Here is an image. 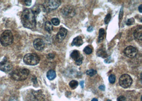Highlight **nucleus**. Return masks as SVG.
I'll list each match as a JSON object with an SVG mask.
<instances>
[{
    "label": "nucleus",
    "instance_id": "obj_1",
    "mask_svg": "<svg viewBox=\"0 0 142 101\" xmlns=\"http://www.w3.org/2000/svg\"><path fill=\"white\" fill-rule=\"evenodd\" d=\"M21 20L25 28L34 29L36 26V19L34 12L30 9H26L23 11Z\"/></svg>",
    "mask_w": 142,
    "mask_h": 101
},
{
    "label": "nucleus",
    "instance_id": "obj_2",
    "mask_svg": "<svg viewBox=\"0 0 142 101\" xmlns=\"http://www.w3.org/2000/svg\"><path fill=\"white\" fill-rule=\"evenodd\" d=\"M29 74V70L27 69H18L12 71L11 73V77L17 81L24 80L28 77Z\"/></svg>",
    "mask_w": 142,
    "mask_h": 101
},
{
    "label": "nucleus",
    "instance_id": "obj_3",
    "mask_svg": "<svg viewBox=\"0 0 142 101\" xmlns=\"http://www.w3.org/2000/svg\"><path fill=\"white\" fill-rule=\"evenodd\" d=\"M13 42V35L11 31L9 30H5L2 34L0 37V42L4 46L11 45Z\"/></svg>",
    "mask_w": 142,
    "mask_h": 101
},
{
    "label": "nucleus",
    "instance_id": "obj_4",
    "mask_svg": "<svg viewBox=\"0 0 142 101\" xmlns=\"http://www.w3.org/2000/svg\"><path fill=\"white\" fill-rule=\"evenodd\" d=\"M28 101H45V97L42 90H32L27 96Z\"/></svg>",
    "mask_w": 142,
    "mask_h": 101
},
{
    "label": "nucleus",
    "instance_id": "obj_5",
    "mask_svg": "<svg viewBox=\"0 0 142 101\" xmlns=\"http://www.w3.org/2000/svg\"><path fill=\"white\" fill-rule=\"evenodd\" d=\"M40 61L39 56L35 53L27 54L24 58V61L27 65L35 66L39 64Z\"/></svg>",
    "mask_w": 142,
    "mask_h": 101
},
{
    "label": "nucleus",
    "instance_id": "obj_6",
    "mask_svg": "<svg viewBox=\"0 0 142 101\" xmlns=\"http://www.w3.org/2000/svg\"><path fill=\"white\" fill-rule=\"evenodd\" d=\"M61 2L59 0H49L46 1L43 4V7L46 11H51L58 8L61 5Z\"/></svg>",
    "mask_w": 142,
    "mask_h": 101
},
{
    "label": "nucleus",
    "instance_id": "obj_7",
    "mask_svg": "<svg viewBox=\"0 0 142 101\" xmlns=\"http://www.w3.org/2000/svg\"><path fill=\"white\" fill-rule=\"evenodd\" d=\"M120 85L124 88L130 87L133 83V79L128 74H124L120 77L119 80Z\"/></svg>",
    "mask_w": 142,
    "mask_h": 101
},
{
    "label": "nucleus",
    "instance_id": "obj_8",
    "mask_svg": "<svg viewBox=\"0 0 142 101\" xmlns=\"http://www.w3.org/2000/svg\"><path fill=\"white\" fill-rule=\"evenodd\" d=\"M61 13L65 18H71L75 15V10L71 6H66L61 10Z\"/></svg>",
    "mask_w": 142,
    "mask_h": 101
},
{
    "label": "nucleus",
    "instance_id": "obj_9",
    "mask_svg": "<svg viewBox=\"0 0 142 101\" xmlns=\"http://www.w3.org/2000/svg\"><path fill=\"white\" fill-rule=\"evenodd\" d=\"M12 64L9 60L5 59L0 62V70L5 72H9L12 69Z\"/></svg>",
    "mask_w": 142,
    "mask_h": 101
},
{
    "label": "nucleus",
    "instance_id": "obj_10",
    "mask_svg": "<svg viewBox=\"0 0 142 101\" xmlns=\"http://www.w3.org/2000/svg\"><path fill=\"white\" fill-rule=\"evenodd\" d=\"M124 53L127 57L133 58L135 57L138 53V50L136 48L132 46H129L124 50Z\"/></svg>",
    "mask_w": 142,
    "mask_h": 101
},
{
    "label": "nucleus",
    "instance_id": "obj_11",
    "mask_svg": "<svg viewBox=\"0 0 142 101\" xmlns=\"http://www.w3.org/2000/svg\"><path fill=\"white\" fill-rule=\"evenodd\" d=\"M67 30L63 27H61L59 29L58 33L56 35V39L59 42H61L65 38L67 34Z\"/></svg>",
    "mask_w": 142,
    "mask_h": 101
},
{
    "label": "nucleus",
    "instance_id": "obj_12",
    "mask_svg": "<svg viewBox=\"0 0 142 101\" xmlns=\"http://www.w3.org/2000/svg\"><path fill=\"white\" fill-rule=\"evenodd\" d=\"M34 47L38 50H42L45 47V44L43 41L40 38H37L34 40L33 43Z\"/></svg>",
    "mask_w": 142,
    "mask_h": 101
},
{
    "label": "nucleus",
    "instance_id": "obj_13",
    "mask_svg": "<svg viewBox=\"0 0 142 101\" xmlns=\"http://www.w3.org/2000/svg\"><path fill=\"white\" fill-rule=\"evenodd\" d=\"M133 36L136 39L141 41L142 39V26H138L133 31Z\"/></svg>",
    "mask_w": 142,
    "mask_h": 101
},
{
    "label": "nucleus",
    "instance_id": "obj_14",
    "mask_svg": "<svg viewBox=\"0 0 142 101\" xmlns=\"http://www.w3.org/2000/svg\"><path fill=\"white\" fill-rule=\"evenodd\" d=\"M82 44H83V41H82V38L80 36H78L73 39L71 45L73 46L75 45L76 46H80Z\"/></svg>",
    "mask_w": 142,
    "mask_h": 101
},
{
    "label": "nucleus",
    "instance_id": "obj_15",
    "mask_svg": "<svg viewBox=\"0 0 142 101\" xmlns=\"http://www.w3.org/2000/svg\"><path fill=\"white\" fill-rule=\"evenodd\" d=\"M56 72L53 70H50L47 73V78L50 80H52L56 78Z\"/></svg>",
    "mask_w": 142,
    "mask_h": 101
},
{
    "label": "nucleus",
    "instance_id": "obj_16",
    "mask_svg": "<svg viewBox=\"0 0 142 101\" xmlns=\"http://www.w3.org/2000/svg\"><path fill=\"white\" fill-rule=\"evenodd\" d=\"M45 29L49 33H51L53 30V26L51 22L47 21L45 23Z\"/></svg>",
    "mask_w": 142,
    "mask_h": 101
},
{
    "label": "nucleus",
    "instance_id": "obj_17",
    "mask_svg": "<svg viewBox=\"0 0 142 101\" xmlns=\"http://www.w3.org/2000/svg\"><path fill=\"white\" fill-rule=\"evenodd\" d=\"M105 35V31L103 28H101L99 30V42H101L104 39Z\"/></svg>",
    "mask_w": 142,
    "mask_h": 101
},
{
    "label": "nucleus",
    "instance_id": "obj_18",
    "mask_svg": "<svg viewBox=\"0 0 142 101\" xmlns=\"http://www.w3.org/2000/svg\"><path fill=\"white\" fill-rule=\"evenodd\" d=\"M97 55L99 57H102L103 58H105L108 57L107 53L105 50L102 49H99L97 52Z\"/></svg>",
    "mask_w": 142,
    "mask_h": 101
},
{
    "label": "nucleus",
    "instance_id": "obj_19",
    "mask_svg": "<svg viewBox=\"0 0 142 101\" xmlns=\"http://www.w3.org/2000/svg\"><path fill=\"white\" fill-rule=\"evenodd\" d=\"M80 54L79 52L77 50H73V51L72 52V53H71V57L75 61L77 60L80 57Z\"/></svg>",
    "mask_w": 142,
    "mask_h": 101
},
{
    "label": "nucleus",
    "instance_id": "obj_20",
    "mask_svg": "<svg viewBox=\"0 0 142 101\" xmlns=\"http://www.w3.org/2000/svg\"><path fill=\"white\" fill-rule=\"evenodd\" d=\"M78 86V83L76 80H72L69 83V86L72 89H75Z\"/></svg>",
    "mask_w": 142,
    "mask_h": 101
},
{
    "label": "nucleus",
    "instance_id": "obj_21",
    "mask_svg": "<svg viewBox=\"0 0 142 101\" xmlns=\"http://www.w3.org/2000/svg\"><path fill=\"white\" fill-rule=\"evenodd\" d=\"M97 71L95 70H94V69H90V70H88L86 71V74L91 77L95 75Z\"/></svg>",
    "mask_w": 142,
    "mask_h": 101
},
{
    "label": "nucleus",
    "instance_id": "obj_22",
    "mask_svg": "<svg viewBox=\"0 0 142 101\" xmlns=\"http://www.w3.org/2000/svg\"><path fill=\"white\" fill-rule=\"evenodd\" d=\"M84 51L85 53L87 54H90L92 53L93 52V50L91 47H90V46H87L86 47H85Z\"/></svg>",
    "mask_w": 142,
    "mask_h": 101
},
{
    "label": "nucleus",
    "instance_id": "obj_23",
    "mask_svg": "<svg viewBox=\"0 0 142 101\" xmlns=\"http://www.w3.org/2000/svg\"><path fill=\"white\" fill-rule=\"evenodd\" d=\"M60 20H59V19L56 18H54L52 19V23L53 25H54V26H58V25L60 24Z\"/></svg>",
    "mask_w": 142,
    "mask_h": 101
},
{
    "label": "nucleus",
    "instance_id": "obj_24",
    "mask_svg": "<svg viewBox=\"0 0 142 101\" xmlns=\"http://www.w3.org/2000/svg\"><path fill=\"white\" fill-rule=\"evenodd\" d=\"M109 81L111 84H113L116 81V76L114 75H111L109 77Z\"/></svg>",
    "mask_w": 142,
    "mask_h": 101
},
{
    "label": "nucleus",
    "instance_id": "obj_25",
    "mask_svg": "<svg viewBox=\"0 0 142 101\" xmlns=\"http://www.w3.org/2000/svg\"><path fill=\"white\" fill-rule=\"evenodd\" d=\"M82 60H83V57H82V55H80V57L78 58L77 60L75 61L76 64H77V66H80V65H81L82 62Z\"/></svg>",
    "mask_w": 142,
    "mask_h": 101
},
{
    "label": "nucleus",
    "instance_id": "obj_26",
    "mask_svg": "<svg viewBox=\"0 0 142 101\" xmlns=\"http://www.w3.org/2000/svg\"><path fill=\"white\" fill-rule=\"evenodd\" d=\"M111 15H110V14H108L107 16H106L105 18L104 19V22L105 24H108V23L110 22V20H111Z\"/></svg>",
    "mask_w": 142,
    "mask_h": 101
},
{
    "label": "nucleus",
    "instance_id": "obj_27",
    "mask_svg": "<svg viewBox=\"0 0 142 101\" xmlns=\"http://www.w3.org/2000/svg\"><path fill=\"white\" fill-rule=\"evenodd\" d=\"M135 22V20L134 19L131 18L130 19H129L127 20V25H128V26H130V25H131L133 24V23Z\"/></svg>",
    "mask_w": 142,
    "mask_h": 101
},
{
    "label": "nucleus",
    "instance_id": "obj_28",
    "mask_svg": "<svg viewBox=\"0 0 142 101\" xmlns=\"http://www.w3.org/2000/svg\"><path fill=\"white\" fill-rule=\"evenodd\" d=\"M125 100H126V98L124 96H119L117 98V101H125Z\"/></svg>",
    "mask_w": 142,
    "mask_h": 101
},
{
    "label": "nucleus",
    "instance_id": "obj_29",
    "mask_svg": "<svg viewBox=\"0 0 142 101\" xmlns=\"http://www.w3.org/2000/svg\"><path fill=\"white\" fill-rule=\"evenodd\" d=\"M54 54H52V53H49L47 55V59H53L54 58Z\"/></svg>",
    "mask_w": 142,
    "mask_h": 101
},
{
    "label": "nucleus",
    "instance_id": "obj_30",
    "mask_svg": "<svg viewBox=\"0 0 142 101\" xmlns=\"http://www.w3.org/2000/svg\"><path fill=\"white\" fill-rule=\"evenodd\" d=\"M123 13H124V11H123V8H122L120 10V14H119V19H120V20L122 18Z\"/></svg>",
    "mask_w": 142,
    "mask_h": 101
},
{
    "label": "nucleus",
    "instance_id": "obj_31",
    "mask_svg": "<svg viewBox=\"0 0 142 101\" xmlns=\"http://www.w3.org/2000/svg\"><path fill=\"white\" fill-rule=\"evenodd\" d=\"M25 4H26L27 5H28L29 6V5H31V1H25Z\"/></svg>",
    "mask_w": 142,
    "mask_h": 101
},
{
    "label": "nucleus",
    "instance_id": "obj_32",
    "mask_svg": "<svg viewBox=\"0 0 142 101\" xmlns=\"http://www.w3.org/2000/svg\"><path fill=\"white\" fill-rule=\"evenodd\" d=\"M99 89L103 91V90H105V86L104 85H101L100 86H99Z\"/></svg>",
    "mask_w": 142,
    "mask_h": 101
},
{
    "label": "nucleus",
    "instance_id": "obj_33",
    "mask_svg": "<svg viewBox=\"0 0 142 101\" xmlns=\"http://www.w3.org/2000/svg\"><path fill=\"white\" fill-rule=\"evenodd\" d=\"M93 28L92 26H90L87 29V31H89V32H90V31H93Z\"/></svg>",
    "mask_w": 142,
    "mask_h": 101
},
{
    "label": "nucleus",
    "instance_id": "obj_34",
    "mask_svg": "<svg viewBox=\"0 0 142 101\" xmlns=\"http://www.w3.org/2000/svg\"><path fill=\"white\" fill-rule=\"evenodd\" d=\"M84 81L83 80H82V81H81L80 82V86H81L82 88H84Z\"/></svg>",
    "mask_w": 142,
    "mask_h": 101
},
{
    "label": "nucleus",
    "instance_id": "obj_35",
    "mask_svg": "<svg viewBox=\"0 0 142 101\" xmlns=\"http://www.w3.org/2000/svg\"><path fill=\"white\" fill-rule=\"evenodd\" d=\"M142 5L141 4V5H140L139 6V7H138V10H139V11L141 12V13H142Z\"/></svg>",
    "mask_w": 142,
    "mask_h": 101
},
{
    "label": "nucleus",
    "instance_id": "obj_36",
    "mask_svg": "<svg viewBox=\"0 0 142 101\" xmlns=\"http://www.w3.org/2000/svg\"><path fill=\"white\" fill-rule=\"evenodd\" d=\"M98 101V100H97V98H93V100L92 101Z\"/></svg>",
    "mask_w": 142,
    "mask_h": 101
},
{
    "label": "nucleus",
    "instance_id": "obj_37",
    "mask_svg": "<svg viewBox=\"0 0 142 101\" xmlns=\"http://www.w3.org/2000/svg\"><path fill=\"white\" fill-rule=\"evenodd\" d=\"M107 101H111L110 100H107Z\"/></svg>",
    "mask_w": 142,
    "mask_h": 101
}]
</instances>
